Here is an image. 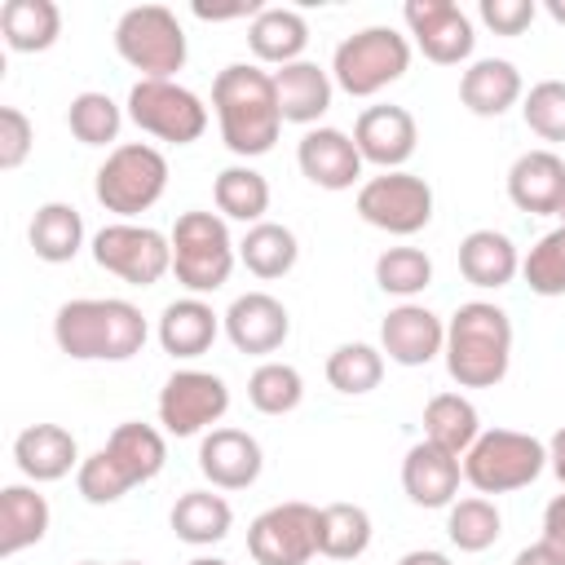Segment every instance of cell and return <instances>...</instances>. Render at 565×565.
<instances>
[{
  "instance_id": "1",
  "label": "cell",
  "mask_w": 565,
  "mask_h": 565,
  "mask_svg": "<svg viewBox=\"0 0 565 565\" xmlns=\"http://www.w3.org/2000/svg\"><path fill=\"white\" fill-rule=\"evenodd\" d=\"M212 110H216V124H221V141L238 159L269 154L278 132H282L274 71H260L256 62H230L212 79Z\"/></svg>"
},
{
  "instance_id": "2",
  "label": "cell",
  "mask_w": 565,
  "mask_h": 565,
  "mask_svg": "<svg viewBox=\"0 0 565 565\" xmlns=\"http://www.w3.org/2000/svg\"><path fill=\"white\" fill-rule=\"evenodd\" d=\"M146 335H150V327H146L141 309L128 300H115V296L66 300L53 313V340L75 362H128L141 353Z\"/></svg>"
},
{
  "instance_id": "3",
  "label": "cell",
  "mask_w": 565,
  "mask_h": 565,
  "mask_svg": "<svg viewBox=\"0 0 565 565\" xmlns=\"http://www.w3.org/2000/svg\"><path fill=\"white\" fill-rule=\"evenodd\" d=\"M441 353L459 388H494L512 366V318L490 300H468L450 313Z\"/></svg>"
},
{
  "instance_id": "4",
  "label": "cell",
  "mask_w": 565,
  "mask_h": 565,
  "mask_svg": "<svg viewBox=\"0 0 565 565\" xmlns=\"http://www.w3.org/2000/svg\"><path fill=\"white\" fill-rule=\"evenodd\" d=\"M172 274L190 296H207L234 274V238L216 212H181L172 225Z\"/></svg>"
},
{
  "instance_id": "5",
  "label": "cell",
  "mask_w": 565,
  "mask_h": 565,
  "mask_svg": "<svg viewBox=\"0 0 565 565\" xmlns=\"http://www.w3.org/2000/svg\"><path fill=\"white\" fill-rule=\"evenodd\" d=\"M547 468V446L516 428H486L463 455V481L477 494H508Z\"/></svg>"
},
{
  "instance_id": "6",
  "label": "cell",
  "mask_w": 565,
  "mask_h": 565,
  "mask_svg": "<svg viewBox=\"0 0 565 565\" xmlns=\"http://www.w3.org/2000/svg\"><path fill=\"white\" fill-rule=\"evenodd\" d=\"M168 190V159L163 150L146 146V141H124L106 154V163L93 177V194L106 212L115 216H137L146 207H154Z\"/></svg>"
},
{
  "instance_id": "7",
  "label": "cell",
  "mask_w": 565,
  "mask_h": 565,
  "mask_svg": "<svg viewBox=\"0 0 565 565\" xmlns=\"http://www.w3.org/2000/svg\"><path fill=\"white\" fill-rule=\"evenodd\" d=\"M411 66V44L393 26H362L349 40L335 44L331 57V79L349 97H375L380 88L397 84Z\"/></svg>"
},
{
  "instance_id": "8",
  "label": "cell",
  "mask_w": 565,
  "mask_h": 565,
  "mask_svg": "<svg viewBox=\"0 0 565 565\" xmlns=\"http://www.w3.org/2000/svg\"><path fill=\"white\" fill-rule=\"evenodd\" d=\"M115 49L141 79H172L185 66V31L163 4H132L115 22Z\"/></svg>"
},
{
  "instance_id": "9",
  "label": "cell",
  "mask_w": 565,
  "mask_h": 565,
  "mask_svg": "<svg viewBox=\"0 0 565 565\" xmlns=\"http://www.w3.org/2000/svg\"><path fill=\"white\" fill-rule=\"evenodd\" d=\"M128 119L172 146H190L207 132V106L177 79H137L128 93Z\"/></svg>"
},
{
  "instance_id": "10",
  "label": "cell",
  "mask_w": 565,
  "mask_h": 565,
  "mask_svg": "<svg viewBox=\"0 0 565 565\" xmlns=\"http://www.w3.org/2000/svg\"><path fill=\"white\" fill-rule=\"evenodd\" d=\"M358 216L384 234L411 238L433 221V185L406 168L380 172L358 190Z\"/></svg>"
},
{
  "instance_id": "11",
  "label": "cell",
  "mask_w": 565,
  "mask_h": 565,
  "mask_svg": "<svg viewBox=\"0 0 565 565\" xmlns=\"http://www.w3.org/2000/svg\"><path fill=\"white\" fill-rule=\"evenodd\" d=\"M93 260L132 287H154L172 269V238L150 225L115 221L93 234Z\"/></svg>"
},
{
  "instance_id": "12",
  "label": "cell",
  "mask_w": 565,
  "mask_h": 565,
  "mask_svg": "<svg viewBox=\"0 0 565 565\" xmlns=\"http://www.w3.org/2000/svg\"><path fill=\"white\" fill-rule=\"evenodd\" d=\"M247 552L256 565H309L318 556V508L300 499L265 508L247 525Z\"/></svg>"
},
{
  "instance_id": "13",
  "label": "cell",
  "mask_w": 565,
  "mask_h": 565,
  "mask_svg": "<svg viewBox=\"0 0 565 565\" xmlns=\"http://www.w3.org/2000/svg\"><path fill=\"white\" fill-rule=\"evenodd\" d=\"M230 411V388L212 371H172L159 388V424L168 437H194Z\"/></svg>"
},
{
  "instance_id": "14",
  "label": "cell",
  "mask_w": 565,
  "mask_h": 565,
  "mask_svg": "<svg viewBox=\"0 0 565 565\" xmlns=\"http://www.w3.org/2000/svg\"><path fill=\"white\" fill-rule=\"evenodd\" d=\"M402 18L419 44V53L437 66H455L463 57H472V18L455 4V0H406Z\"/></svg>"
},
{
  "instance_id": "15",
  "label": "cell",
  "mask_w": 565,
  "mask_h": 565,
  "mask_svg": "<svg viewBox=\"0 0 565 565\" xmlns=\"http://www.w3.org/2000/svg\"><path fill=\"white\" fill-rule=\"evenodd\" d=\"M353 146H358L362 163L397 172L415 154V146H419L415 115L406 106H366L358 115V124H353Z\"/></svg>"
},
{
  "instance_id": "16",
  "label": "cell",
  "mask_w": 565,
  "mask_h": 565,
  "mask_svg": "<svg viewBox=\"0 0 565 565\" xmlns=\"http://www.w3.org/2000/svg\"><path fill=\"white\" fill-rule=\"evenodd\" d=\"M441 349H446V322L433 309L406 300V305L384 313V322H380V353H388V362H397V366H428Z\"/></svg>"
},
{
  "instance_id": "17",
  "label": "cell",
  "mask_w": 565,
  "mask_h": 565,
  "mask_svg": "<svg viewBox=\"0 0 565 565\" xmlns=\"http://www.w3.org/2000/svg\"><path fill=\"white\" fill-rule=\"evenodd\" d=\"M225 335L238 353H274L291 335V313L269 291H247L225 309Z\"/></svg>"
},
{
  "instance_id": "18",
  "label": "cell",
  "mask_w": 565,
  "mask_h": 565,
  "mask_svg": "<svg viewBox=\"0 0 565 565\" xmlns=\"http://www.w3.org/2000/svg\"><path fill=\"white\" fill-rule=\"evenodd\" d=\"M265 468L260 441L243 428H212L199 441V472L216 490H247Z\"/></svg>"
},
{
  "instance_id": "19",
  "label": "cell",
  "mask_w": 565,
  "mask_h": 565,
  "mask_svg": "<svg viewBox=\"0 0 565 565\" xmlns=\"http://www.w3.org/2000/svg\"><path fill=\"white\" fill-rule=\"evenodd\" d=\"M459 477L463 459L433 441H415L402 459V490L415 508H450L459 494Z\"/></svg>"
},
{
  "instance_id": "20",
  "label": "cell",
  "mask_w": 565,
  "mask_h": 565,
  "mask_svg": "<svg viewBox=\"0 0 565 565\" xmlns=\"http://www.w3.org/2000/svg\"><path fill=\"white\" fill-rule=\"evenodd\" d=\"M296 163L318 190H349L362 177V154L340 128H309L296 146Z\"/></svg>"
},
{
  "instance_id": "21",
  "label": "cell",
  "mask_w": 565,
  "mask_h": 565,
  "mask_svg": "<svg viewBox=\"0 0 565 565\" xmlns=\"http://www.w3.org/2000/svg\"><path fill=\"white\" fill-rule=\"evenodd\" d=\"M508 199L530 216H556L565 199V159L556 150H525L508 168Z\"/></svg>"
},
{
  "instance_id": "22",
  "label": "cell",
  "mask_w": 565,
  "mask_h": 565,
  "mask_svg": "<svg viewBox=\"0 0 565 565\" xmlns=\"http://www.w3.org/2000/svg\"><path fill=\"white\" fill-rule=\"evenodd\" d=\"M13 459L26 481H62L71 468H79V446L62 424H31L13 437Z\"/></svg>"
},
{
  "instance_id": "23",
  "label": "cell",
  "mask_w": 565,
  "mask_h": 565,
  "mask_svg": "<svg viewBox=\"0 0 565 565\" xmlns=\"http://www.w3.org/2000/svg\"><path fill=\"white\" fill-rule=\"evenodd\" d=\"M521 71L508 57H477L463 75H459V102L481 115V119H499L508 106L521 102Z\"/></svg>"
},
{
  "instance_id": "24",
  "label": "cell",
  "mask_w": 565,
  "mask_h": 565,
  "mask_svg": "<svg viewBox=\"0 0 565 565\" xmlns=\"http://www.w3.org/2000/svg\"><path fill=\"white\" fill-rule=\"evenodd\" d=\"M274 93H278V110L282 124H318L331 106V75L318 62H291L274 71Z\"/></svg>"
},
{
  "instance_id": "25",
  "label": "cell",
  "mask_w": 565,
  "mask_h": 565,
  "mask_svg": "<svg viewBox=\"0 0 565 565\" xmlns=\"http://www.w3.org/2000/svg\"><path fill=\"white\" fill-rule=\"evenodd\" d=\"M216 331H221V318H216L212 305L199 300V296L172 300V305H163V313H159V344H163V353H172V358H199V353H207L212 340H216Z\"/></svg>"
},
{
  "instance_id": "26",
  "label": "cell",
  "mask_w": 565,
  "mask_h": 565,
  "mask_svg": "<svg viewBox=\"0 0 565 565\" xmlns=\"http://www.w3.org/2000/svg\"><path fill=\"white\" fill-rule=\"evenodd\" d=\"M247 44H252L256 62L291 66V62H300V53H305V44H309V22H305L296 9L269 4V9H260V13L252 18Z\"/></svg>"
},
{
  "instance_id": "27",
  "label": "cell",
  "mask_w": 565,
  "mask_h": 565,
  "mask_svg": "<svg viewBox=\"0 0 565 565\" xmlns=\"http://www.w3.org/2000/svg\"><path fill=\"white\" fill-rule=\"evenodd\" d=\"M521 269V256H516V243L499 230H472L463 234L459 243V274L472 282V287H508Z\"/></svg>"
},
{
  "instance_id": "28",
  "label": "cell",
  "mask_w": 565,
  "mask_h": 565,
  "mask_svg": "<svg viewBox=\"0 0 565 565\" xmlns=\"http://www.w3.org/2000/svg\"><path fill=\"white\" fill-rule=\"evenodd\" d=\"M49 499L35 486H4L0 490V556H18L49 534Z\"/></svg>"
},
{
  "instance_id": "29",
  "label": "cell",
  "mask_w": 565,
  "mask_h": 565,
  "mask_svg": "<svg viewBox=\"0 0 565 565\" xmlns=\"http://www.w3.org/2000/svg\"><path fill=\"white\" fill-rule=\"evenodd\" d=\"M0 31L13 53H44L62 35V9L53 0H4Z\"/></svg>"
},
{
  "instance_id": "30",
  "label": "cell",
  "mask_w": 565,
  "mask_h": 565,
  "mask_svg": "<svg viewBox=\"0 0 565 565\" xmlns=\"http://www.w3.org/2000/svg\"><path fill=\"white\" fill-rule=\"evenodd\" d=\"M172 534L181 539V543H190V547H212V543H221L225 534H230V525H234V508L221 499V494H212V490H185L177 503H172Z\"/></svg>"
},
{
  "instance_id": "31",
  "label": "cell",
  "mask_w": 565,
  "mask_h": 565,
  "mask_svg": "<svg viewBox=\"0 0 565 565\" xmlns=\"http://www.w3.org/2000/svg\"><path fill=\"white\" fill-rule=\"evenodd\" d=\"M481 437V419L477 406L463 393H437L424 406V441L450 450V455H468V446Z\"/></svg>"
},
{
  "instance_id": "32",
  "label": "cell",
  "mask_w": 565,
  "mask_h": 565,
  "mask_svg": "<svg viewBox=\"0 0 565 565\" xmlns=\"http://www.w3.org/2000/svg\"><path fill=\"white\" fill-rule=\"evenodd\" d=\"M26 238H31V252H35L40 260L66 265V260H75L79 247H84V216H79L71 203H44V207H35Z\"/></svg>"
},
{
  "instance_id": "33",
  "label": "cell",
  "mask_w": 565,
  "mask_h": 565,
  "mask_svg": "<svg viewBox=\"0 0 565 565\" xmlns=\"http://www.w3.org/2000/svg\"><path fill=\"white\" fill-rule=\"evenodd\" d=\"M212 199H216V212H221V216L243 221V225L252 230V225H260L265 212H269V181H265L252 163H234V168L216 172Z\"/></svg>"
},
{
  "instance_id": "34",
  "label": "cell",
  "mask_w": 565,
  "mask_h": 565,
  "mask_svg": "<svg viewBox=\"0 0 565 565\" xmlns=\"http://www.w3.org/2000/svg\"><path fill=\"white\" fill-rule=\"evenodd\" d=\"M106 450L119 459V468L132 477V486L154 481V477L163 472V463H168V441H163V433H159L154 424H137V419L119 424V428L106 437Z\"/></svg>"
},
{
  "instance_id": "35",
  "label": "cell",
  "mask_w": 565,
  "mask_h": 565,
  "mask_svg": "<svg viewBox=\"0 0 565 565\" xmlns=\"http://www.w3.org/2000/svg\"><path fill=\"white\" fill-rule=\"evenodd\" d=\"M296 256H300V243H296V234H291L287 225H278V221L252 225V230L243 234V243H238V260L247 265V274H256V278H265V282L291 274V269H296Z\"/></svg>"
},
{
  "instance_id": "36",
  "label": "cell",
  "mask_w": 565,
  "mask_h": 565,
  "mask_svg": "<svg viewBox=\"0 0 565 565\" xmlns=\"http://www.w3.org/2000/svg\"><path fill=\"white\" fill-rule=\"evenodd\" d=\"M371 547V516L358 503H327L318 508V556L358 561Z\"/></svg>"
},
{
  "instance_id": "37",
  "label": "cell",
  "mask_w": 565,
  "mask_h": 565,
  "mask_svg": "<svg viewBox=\"0 0 565 565\" xmlns=\"http://www.w3.org/2000/svg\"><path fill=\"white\" fill-rule=\"evenodd\" d=\"M446 534L459 552H486L499 543L503 534V516L499 508L486 499V494H468V499H455L450 503V516H446Z\"/></svg>"
},
{
  "instance_id": "38",
  "label": "cell",
  "mask_w": 565,
  "mask_h": 565,
  "mask_svg": "<svg viewBox=\"0 0 565 565\" xmlns=\"http://www.w3.org/2000/svg\"><path fill=\"white\" fill-rule=\"evenodd\" d=\"M384 380V353L375 344H362V340H349L340 344L331 358H327V384L335 393H349V397H362L371 388H380Z\"/></svg>"
},
{
  "instance_id": "39",
  "label": "cell",
  "mask_w": 565,
  "mask_h": 565,
  "mask_svg": "<svg viewBox=\"0 0 565 565\" xmlns=\"http://www.w3.org/2000/svg\"><path fill=\"white\" fill-rule=\"evenodd\" d=\"M247 402L260 415H291L305 402V380L291 362H260L247 380Z\"/></svg>"
},
{
  "instance_id": "40",
  "label": "cell",
  "mask_w": 565,
  "mask_h": 565,
  "mask_svg": "<svg viewBox=\"0 0 565 565\" xmlns=\"http://www.w3.org/2000/svg\"><path fill=\"white\" fill-rule=\"evenodd\" d=\"M375 282H380V291L411 300L433 282V260L419 247H388L375 260Z\"/></svg>"
},
{
  "instance_id": "41",
  "label": "cell",
  "mask_w": 565,
  "mask_h": 565,
  "mask_svg": "<svg viewBox=\"0 0 565 565\" xmlns=\"http://www.w3.org/2000/svg\"><path fill=\"white\" fill-rule=\"evenodd\" d=\"M66 124H71L75 141H84V146H106V141H115V137H119L124 110H119L106 93H93V88H88V93L71 97Z\"/></svg>"
},
{
  "instance_id": "42",
  "label": "cell",
  "mask_w": 565,
  "mask_h": 565,
  "mask_svg": "<svg viewBox=\"0 0 565 565\" xmlns=\"http://www.w3.org/2000/svg\"><path fill=\"white\" fill-rule=\"evenodd\" d=\"M521 274L534 296H565V230H547L521 260Z\"/></svg>"
},
{
  "instance_id": "43",
  "label": "cell",
  "mask_w": 565,
  "mask_h": 565,
  "mask_svg": "<svg viewBox=\"0 0 565 565\" xmlns=\"http://www.w3.org/2000/svg\"><path fill=\"white\" fill-rule=\"evenodd\" d=\"M75 486H79V494L88 499V503H119L128 490H132V477L119 468V459L102 446V450H93L79 468H75Z\"/></svg>"
},
{
  "instance_id": "44",
  "label": "cell",
  "mask_w": 565,
  "mask_h": 565,
  "mask_svg": "<svg viewBox=\"0 0 565 565\" xmlns=\"http://www.w3.org/2000/svg\"><path fill=\"white\" fill-rule=\"evenodd\" d=\"M525 128L543 141H565V79H539L521 102Z\"/></svg>"
},
{
  "instance_id": "45",
  "label": "cell",
  "mask_w": 565,
  "mask_h": 565,
  "mask_svg": "<svg viewBox=\"0 0 565 565\" xmlns=\"http://www.w3.org/2000/svg\"><path fill=\"white\" fill-rule=\"evenodd\" d=\"M31 146H35V128H31L26 110L0 106V168H4V172L22 168L26 154H31Z\"/></svg>"
},
{
  "instance_id": "46",
  "label": "cell",
  "mask_w": 565,
  "mask_h": 565,
  "mask_svg": "<svg viewBox=\"0 0 565 565\" xmlns=\"http://www.w3.org/2000/svg\"><path fill=\"white\" fill-rule=\"evenodd\" d=\"M539 4L534 0H481V22L494 35H521L534 22Z\"/></svg>"
},
{
  "instance_id": "47",
  "label": "cell",
  "mask_w": 565,
  "mask_h": 565,
  "mask_svg": "<svg viewBox=\"0 0 565 565\" xmlns=\"http://www.w3.org/2000/svg\"><path fill=\"white\" fill-rule=\"evenodd\" d=\"M543 547H552L561 561H565V494H556L547 508H543Z\"/></svg>"
},
{
  "instance_id": "48",
  "label": "cell",
  "mask_w": 565,
  "mask_h": 565,
  "mask_svg": "<svg viewBox=\"0 0 565 565\" xmlns=\"http://www.w3.org/2000/svg\"><path fill=\"white\" fill-rule=\"evenodd\" d=\"M194 13L203 18V22H225V18H256L260 13V4H252V0H243V4H225V9H207V4H194Z\"/></svg>"
},
{
  "instance_id": "49",
  "label": "cell",
  "mask_w": 565,
  "mask_h": 565,
  "mask_svg": "<svg viewBox=\"0 0 565 565\" xmlns=\"http://www.w3.org/2000/svg\"><path fill=\"white\" fill-rule=\"evenodd\" d=\"M512 565H565V561H561L552 547L530 543V547H521V552H516V561H512Z\"/></svg>"
},
{
  "instance_id": "50",
  "label": "cell",
  "mask_w": 565,
  "mask_h": 565,
  "mask_svg": "<svg viewBox=\"0 0 565 565\" xmlns=\"http://www.w3.org/2000/svg\"><path fill=\"white\" fill-rule=\"evenodd\" d=\"M397 565H450V556L437 552V547H415V552H406Z\"/></svg>"
},
{
  "instance_id": "51",
  "label": "cell",
  "mask_w": 565,
  "mask_h": 565,
  "mask_svg": "<svg viewBox=\"0 0 565 565\" xmlns=\"http://www.w3.org/2000/svg\"><path fill=\"white\" fill-rule=\"evenodd\" d=\"M547 463H552V472L565 481V428H556V437L547 441Z\"/></svg>"
},
{
  "instance_id": "52",
  "label": "cell",
  "mask_w": 565,
  "mask_h": 565,
  "mask_svg": "<svg viewBox=\"0 0 565 565\" xmlns=\"http://www.w3.org/2000/svg\"><path fill=\"white\" fill-rule=\"evenodd\" d=\"M543 9H547V13H552L561 26H565V0H543Z\"/></svg>"
},
{
  "instance_id": "53",
  "label": "cell",
  "mask_w": 565,
  "mask_h": 565,
  "mask_svg": "<svg viewBox=\"0 0 565 565\" xmlns=\"http://www.w3.org/2000/svg\"><path fill=\"white\" fill-rule=\"evenodd\" d=\"M185 565H230V561H221V556H194V561H185Z\"/></svg>"
},
{
  "instance_id": "54",
  "label": "cell",
  "mask_w": 565,
  "mask_h": 565,
  "mask_svg": "<svg viewBox=\"0 0 565 565\" xmlns=\"http://www.w3.org/2000/svg\"><path fill=\"white\" fill-rule=\"evenodd\" d=\"M556 216H561V230H565V199H561V207H556Z\"/></svg>"
},
{
  "instance_id": "55",
  "label": "cell",
  "mask_w": 565,
  "mask_h": 565,
  "mask_svg": "<svg viewBox=\"0 0 565 565\" xmlns=\"http://www.w3.org/2000/svg\"><path fill=\"white\" fill-rule=\"evenodd\" d=\"M79 565H102V561H79Z\"/></svg>"
},
{
  "instance_id": "56",
  "label": "cell",
  "mask_w": 565,
  "mask_h": 565,
  "mask_svg": "<svg viewBox=\"0 0 565 565\" xmlns=\"http://www.w3.org/2000/svg\"><path fill=\"white\" fill-rule=\"evenodd\" d=\"M124 565H141V561H124Z\"/></svg>"
}]
</instances>
